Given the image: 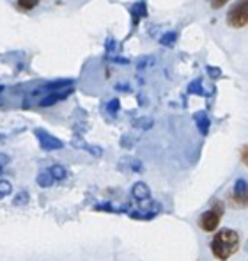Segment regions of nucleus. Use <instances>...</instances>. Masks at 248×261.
I'll return each mask as SVG.
<instances>
[{"label": "nucleus", "instance_id": "f8f14e48", "mask_svg": "<svg viewBox=\"0 0 248 261\" xmlns=\"http://www.w3.org/2000/svg\"><path fill=\"white\" fill-rule=\"evenodd\" d=\"M188 93H190V94H199V96H202V94H204V89H202V79L193 80V82L188 86Z\"/></svg>", "mask_w": 248, "mask_h": 261}, {"label": "nucleus", "instance_id": "6e6552de", "mask_svg": "<svg viewBox=\"0 0 248 261\" xmlns=\"http://www.w3.org/2000/svg\"><path fill=\"white\" fill-rule=\"evenodd\" d=\"M177 38H179V34H177L176 31H167L165 34L160 38V45L163 46H174L177 41Z\"/></svg>", "mask_w": 248, "mask_h": 261}, {"label": "nucleus", "instance_id": "a211bd4d", "mask_svg": "<svg viewBox=\"0 0 248 261\" xmlns=\"http://www.w3.org/2000/svg\"><path fill=\"white\" fill-rule=\"evenodd\" d=\"M206 69H207V73L213 76V79H220V69H218V68H211V66H207Z\"/></svg>", "mask_w": 248, "mask_h": 261}, {"label": "nucleus", "instance_id": "20e7f679", "mask_svg": "<svg viewBox=\"0 0 248 261\" xmlns=\"http://www.w3.org/2000/svg\"><path fill=\"white\" fill-rule=\"evenodd\" d=\"M34 134H36V137H38V141H39V146H41L45 151H53V149H60L62 146V142L59 141L57 137H53V135H50L46 130H43V128H38V130H34Z\"/></svg>", "mask_w": 248, "mask_h": 261}, {"label": "nucleus", "instance_id": "1a4fd4ad", "mask_svg": "<svg viewBox=\"0 0 248 261\" xmlns=\"http://www.w3.org/2000/svg\"><path fill=\"white\" fill-rule=\"evenodd\" d=\"M133 196L137 197L138 201H145V199H149V189H147V185H144V183H137V185L133 187Z\"/></svg>", "mask_w": 248, "mask_h": 261}, {"label": "nucleus", "instance_id": "4be33fe9", "mask_svg": "<svg viewBox=\"0 0 248 261\" xmlns=\"http://www.w3.org/2000/svg\"><path fill=\"white\" fill-rule=\"evenodd\" d=\"M246 247H248V244H246Z\"/></svg>", "mask_w": 248, "mask_h": 261}, {"label": "nucleus", "instance_id": "39448f33", "mask_svg": "<svg viewBox=\"0 0 248 261\" xmlns=\"http://www.w3.org/2000/svg\"><path fill=\"white\" fill-rule=\"evenodd\" d=\"M232 199L236 204L241 206H248V181L243 178H239L234 183V192H232Z\"/></svg>", "mask_w": 248, "mask_h": 261}, {"label": "nucleus", "instance_id": "9b49d317", "mask_svg": "<svg viewBox=\"0 0 248 261\" xmlns=\"http://www.w3.org/2000/svg\"><path fill=\"white\" fill-rule=\"evenodd\" d=\"M50 172H52V176L55 178V181H60V179H64L66 176H68V171H66L62 165H52Z\"/></svg>", "mask_w": 248, "mask_h": 261}, {"label": "nucleus", "instance_id": "f03ea898", "mask_svg": "<svg viewBox=\"0 0 248 261\" xmlns=\"http://www.w3.org/2000/svg\"><path fill=\"white\" fill-rule=\"evenodd\" d=\"M222 215H224V203L216 201V203L213 204V208H209L207 212H204L202 215H200V220H199L200 229L206 231V233L214 231L218 227V224H220Z\"/></svg>", "mask_w": 248, "mask_h": 261}, {"label": "nucleus", "instance_id": "423d86ee", "mask_svg": "<svg viewBox=\"0 0 248 261\" xmlns=\"http://www.w3.org/2000/svg\"><path fill=\"white\" fill-rule=\"evenodd\" d=\"M130 14H131V23H133V27H137L142 18L147 16V6H145L144 0L133 4V6L130 7Z\"/></svg>", "mask_w": 248, "mask_h": 261}, {"label": "nucleus", "instance_id": "6ab92c4d", "mask_svg": "<svg viewBox=\"0 0 248 261\" xmlns=\"http://www.w3.org/2000/svg\"><path fill=\"white\" fill-rule=\"evenodd\" d=\"M28 201V196H27V192H20V196H18V199L14 201L16 204H25Z\"/></svg>", "mask_w": 248, "mask_h": 261}, {"label": "nucleus", "instance_id": "412c9836", "mask_svg": "<svg viewBox=\"0 0 248 261\" xmlns=\"http://www.w3.org/2000/svg\"><path fill=\"white\" fill-rule=\"evenodd\" d=\"M0 172H2V165H0Z\"/></svg>", "mask_w": 248, "mask_h": 261}, {"label": "nucleus", "instance_id": "ddd939ff", "mask_svg": "<svg viewBox=\"0 0 248 261\" xmlns=\"http://www.w3.org/2000/svg\"><path fill=\"white\" fill-rule=\"evenodd\" d=\"M39 4V0H16V6L20 7L21 11H30L34 9Z\"/></svg>", "mask_w": 248, "mask_h": 261}, {"label": "nucleus", "instance_id": "0eeeda50", "mask_svg": "<svg viewBox=\"0 0 248 261\" xmlns=\"http://www.w3.org/2000/svg\"><path fill=\"white\" fill-rule=\"evenodd\" d=\"M193 119H195V124L197 128H199V132L202 135H207L209 134V126H211V121H209V116H207L204 110H200V112H197L195 116H193Z\"/></svg>", "mask_w": 248, "mask_h": 261}, {"label": "nucleus", "instance_id": "7ed1b4c3", "mask_svg": "<svg viewBox=\"0 0 248 261\" xmlns=\"http://www.w3.org/2000/svg\"><path fill=\"white\" fill-rule=\"evenodd\" d=\"M227 23L232 29H243L248 25V0H239L229 9Z\"/></svg>", "mask_w": 248, "mask_h": 261}, {"label": "nucleus", "instance_id": "dca6fc26", "mask_svg": "<svg viewBox=\"0 0 248 261\" xmlns=\"http://www.w3.org/2000/svg\"><path fill=\"white\" fill-rule=\"evenodd\" d=\"M119 110V100H110V103H108V112L115 114Z\"/></svg>", "mask_w": 248, "mask_h": 261}, {"label": "nucleus", "instance_id": "2eb2a0df", "mask_svg": "<svg viewBox=\"0 0 248 261\" xmlns=\"http://www.w3.org/2000/svg\"><path fill=\"white\" fill-rule=\"evenodd\" d=\"M227 2L229 0H209V6L213 7V9H222Z\"/></svg>", "mask_w": 248, "mask_h": 261}, {"label": "nucleus", "instance_id": "aec40b11", "mask_svg": "<svg viewBox=\"0 0 248 261\" xmlns=\"http://www.w3.org/2000/svg\"><path fill=\"white\" fill-rule=\"evenodd\" d=\"M6 164H7V156H6V155H0V165L4 167Z\"/></svg>", "mask_w": 248, "mask_h": 261}, {"label": "nucleus", "instance_id": "f257e3e1", "mask_svg": "<svg viewBox=\"0 0 248 261\" xmlns=\"http://www.w3.org/2000/svg\"><path fill=\"white\" fill-rule=\"evenodd\" d=\"M239 247V234L234 229H220L211 240V252L216 259L227 261L231 256H234L238 252Z\"/></svg>", "mask_w": 248, "mask_h": 261}, {"label": "nucleus", "instance_id": "4468645a", "mask_svg": "<svg viewBox=\"0 0 248 261\" xmlns=\"http://www.w3.org/2000/svg\"><path fill=\"white\" fill-rule=\"evenodd\" d=\"M11 194V185L7 181H0V197Z\"/></svg>", "mask_w": 248, "mask_h": 261}, {"label": "nucleus", "instance_id": "f3484780", "mask_svg": "<svg viewBox=\"0 0 248 261\" xmlns=\"http://www.w3.org/2000/svg\"><path fill=\"white\" fill-rule=\"evenodd\" d=\"M241 162L248 167V144L241 148Z\"/></svg>", "mask_w": 248, "mask_h": 261}, {"label": "nucleus", "instance_id": "9d476101", "mask_svg": "<svg viewBox=\"0 0 248 261\" xmlns=\"http://www.w3.org/2000/svg\"><path fill=\"white\" fill-rule=\"evenodd\" d=\"M53 181H55V178L52 176V172H50V169H46V171H43V172H39V176H38V183L41 187H50V185H53Z\"/></svg>", "mask_w": 248, "mask_h": 261}]
</instances>
